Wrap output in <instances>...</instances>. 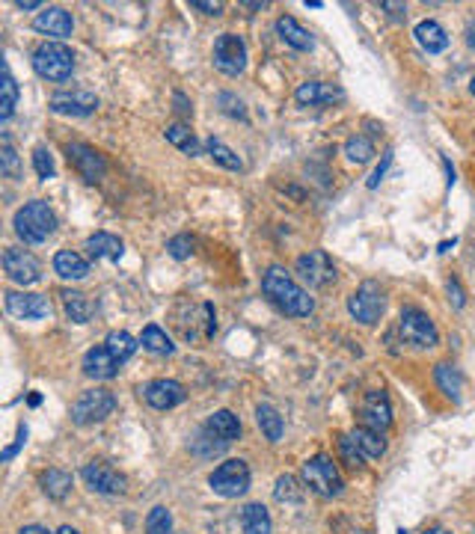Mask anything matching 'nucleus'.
<instances>
[{"label": "nucleus", "instance_id": "nucleus-1", "mask_svg": "<svg viewBox=\"0 0 475 534\" xmlns=\"http://www.w3.org/2000/svg\"><path fill=\"white\" fill-rule=\"evenodd\" d=\"M261 291L274 306L288 318H307L315 309V300L309 297L307 288H300L292 279V274H285L283 267H270L265 276H261Z\"/></svg>", "mask_w": 475, "mask_h": 534}, {"label": "nucleus", "instance_id": "nucleus-2", "mask_svg": "<svg viewBox=\"0 0 475 534\" xmlns=\"http://www.w3.org/2000/svg\"><path fill=\"white\" fill-rule=\"evenodd\" d=\"M57 228V217L54 211L48 208V202L33 199L24 208H19L15 214V232L24 244H45Z\"/></svg>", "mask_w": 475, "mask_h": 534}, {"label": "nucleus", "instance_id": "nucleus-3", "mask_svg": "<svg viewBox=\"0 0 475 534\" xmlns=\"http://www.w3.org/2000/svg\"><path fill=\"white\" fill-rule=\"evenodd\" d=\"M33 69H36L39 78L63 83L74 72V54L63 42H45V45L33 50Z\"/></svg>", "mask_w": 475, "mask_h": 534}, {"label": "nucleus", "instance_id": "nucleus-4", "mask_svg": "<svg viewBox=\"0 0 475 534\" xmlns=\"http://www.w3.org/2000/svg\"><path fill=\"white\" fill-rule=\"evenodd\" d=\"M303 484H307L315 496H324V499L342 496V490H345L342 475H339L336 463L330 460L327 454H315L312 460L303 463Z\"/></svg>", "mask_w": 475, "mask_h": 534}, {"label": "nucleus", "instance_id": "nucleus-5", "mask_svg": "<svg viewBox=\"0 0 475 534\" xmlns=\"http://www.w3.org/2000/svg\"><path fill=\"white\" fill-rule=\"evenodd\" d=\"M113 410H116V398L110 389H87V392H81L78 401L72 404V422L81 428L96 425V422H105Z\"/></svg>", "mask_w": 475, "mask_h": 534}, {"label": "nucleus", "instance_id": "nucleus-6", "mask_svg": "<svg viewBox=\"0 0 475 534\" xmlns=\"http://www.w3.org/2000/svg\"><path fill=\"white\" fill-rule=\"evenodd\" d=\"M384 309H386V294L378 282H362L347 297V312H351L360 324H369V327L378 324Z\"/></svg>", "mask_w": 475, "mask_h": 534}, {"label": "nucleus", "instance_id": "nucleus-7", "mask_svg": "<svg viewBox=\"0 0 475 534\" xmlns=\"http://www.w3.org/2000/svg\"><path fill=\"white\" fill-rule=\"evenodd\" d=\"M211 490L223 499H238L250 490V466L244 460H226L220 463L208 478Z\"/></svg>", "mask_w": 475, "mask_h": 534}, {"label": "nucleus", "instance_id": "nucleus-8", "mask_svg": "<svg viewBox=\"0 0 475 534\" xmlns=\"http://www.w3.org/2000/svg\"><path fill=\"white\" fill-rule=\"evenodd\" d=\"M294 270L309 288H327L330 282H336V276H339L333 259H330L324 250H309L307 256L297 259Z\"/></svg>", "mask_w": 475, "mask_h": 534}, {"label": "nucleus", "instance_id": "nucleus-9", "mask_svg": "<svg viewBox=\"0 0 475 534\" xmlns=\"http://www.w3.org/2000/svg\"><path fill=\"white\" fill-rule=\"evenodd\" d=\"M214 66H217V72L229 74V78H238V74L247 69V45H244V39L235 36V33H223V36H217Z\"/></svg>", "mask_w": 475, "mask_h": 534}, {"label": "nucleus", "instance_id": "nucleus-10", "mask_svg": "<svg viewBox=\"0 0 475 534\" xmlns=\"http://www.w3.org/2000/svg\"><path fill=\"white\" fill-rule=\"evenodd\" d=\"M398 333L407 344L413 347H434L440 342L437 327L422 309H404L401 312V324H398Z\"/></svg>", "mask_w": 475, "mask_h": 534}, {"label": "nucleus", "instance_id": "nucleus-11", "mask_svg": "<svg viewBox=\"0 0 475 534\" xmlns=\"http://www.w3.org/2000/svg\"><path fill=\"white\" fill-rule=\"evenodd\" d=\"M4 274L19 285H33L42 279V265L33 252L19 250V247H6L4 250Z\"/></svg>", "mask_w": 475, "mask_h": 534}, {"label": "nucleus", "instance_id": "nucleus-12", "mask_svg": "<svg viewBox=\"0 0 475 534\" xmlns=\"http://www.w3.org/2000/svg\"><path fill=\"white\" fill-rule=\"evenodd\" d=\"M81 478L92 493H105V496H119L125 493V475H119L110 463H87L81 469Z\"/></svg>", "mask_w": 475, "mask_h": 534}, {"label": "nucleus", "instance_id": "nucleus-13", "mask_svg": "<svg viewBox=\"0 0 475 534\" xmlns=\"http://www.w3.org/2000/svg\"><path fill=\"white\" fill-rule=\"evenodd\" d=\"M66 155H69V164L78 169V173L87 178L90 184H96L105 178V169H107V160L101 151H96L87 143H72L69 149H66Z\"/></svg>", "mask_w": 475, "mask_h": 534}, {"label": "nucleus", "instance_id": "nucleus-14", "mask_svg": "<svg viewBox=\"0 0 475 534\" xmlns=\"http://www.w3.org/2000/svg\"><path fill=\"white\" fill-rule=\"evenodd\" d=\"M360 413H362V428L378 430V434H384V430L393 425V404H389L384 389H371V392H366Z\"/></svg>", "mask_w": 475, "mask_h": 534}, {"label": "nucleus", "instance_id": "nucleus-15", "mask_svg": "<svg viewBox=\"0 0 475 534\" xmlns=\"http://www.w3.org/2000/svg\"><path fill=\"white\" fill-rule=\"evenodd\" d=\"M140 395L146 398V404L155 406V410H173V406H178L188 398V392H184V386L178 383V380H167V377L140 386Z\"/></svg>", "mask_w": 475, "mask_h": 534}, {"label": "nucleus", "instance_id": "nucleus-16", "mask_svg": "<svg viewBox=\"0 0 475 534\" xmlns=\"http://www.w3.org/2000/svg\"><path fill=\"white\" fill-rule=\"evenodd\" d=\"M6 309L15 318L39 321L51 315V303L42 294H24V291H6Z\"/></svg>", "mask_w": 475, "mask_h": 534}, {"label": "nucleus", "instance_id": "nucleus-17", "mask_svg": "<svg viewBox=\"0 0 475 534\" xmlns=\"http://www.w3.org/2000/svg\"><path fill=\"white\" fill-rule=\"evenodd\" d=\"M51 110L59 116H90L98 110V98L92 92L74 89V92H57L51 98Z\"/></svg>", "mask_w": 475, "mask_h": 534}, {"label": "nucleus", "instance_id": "nucleus-18", "mask_svg": "<svg viewBox=\"0 0 475 534\" xmlns=\"http://www.w3.org/2000/svg\"><path fill=\"white\" fill-rule=\"evenodd\" d=\"M297 104L303 107H321V104H333V101H342L345 92L336 87V83H324V81H307L300 83L294 92Z\"/></svg>", "mask_w": 475, "mask_h": 534}, {"label": "nucleus", "instance_id": "nucleus-19", "mask_svg": "<svg viewBox=\"0 0 475 534\" xmlns=\"http://www.w3.org/2000/svg\"><path fill=\"white\" fill-rule=\"evenodd\" d=\"M119 366H122V362H119L116 356L107 351V344L90 347V351L83 353V375H87V377L110 380V377L119 375Z\"/></svg>", "mask_w": 475, "mask_h": 534}, {"label": "nucleus", "instance_id": "nucleus-20", "mask_svg": "<svg viewBox=\"0 0 475 534\" xmlns=\"http://www.w3.org/2000/svg\"><path fill=\"white\" fill-rule=\"evenodd\" d=\"M33 27H36L39 33H45V36L66 39V36H72L74 21H72V15L63 10V6H45V10L36 15Z\"/></svg>", "mask_w": 475, "mask_h": 534}, {"label": "nucleus", "instance_id": "nucleus-21", "mask_svg": "<svg viewBox=\"0 0 475 534\" xmlns=\"http://www.w3.org/2000/svg\"><path fill=\"white\" fill-rule=\"evenodd\" d=\"M276 33H279V39H283L288 48H294V50H312L309 30L303 27V24L297 21V19H292V15H279V19H276Z\"/></svg>", "mask_w": 475, "mask_h": 534}, {"label": "nucleus", "instance_id": "nucleus-22", "mask_svg": "<svg viewBox=\"0 0 475 534\" xmlns=\"http://www.w3.org/2000/svg\"><path fill=\"white\" fill-rule=\"evenodd\" d=\"M413 36H416V42H419L422 48L428 50V54H440V50L448 48V33L443 30V24H437V21H431V19L416 24Z\"/></svg>", "mask_w": 475, "mask_h": 534}, {"label": "nucleus", "instance_id": "nucleus-23", "mask_svg": "<svg viewBox=\"0 0 475 534\" xmlns=\"http://www.w3.org/2000/svg\"><path fill=\"white\" fill-rule=\"evenodd\" d=\"M54 274L59 279L78 282V279H83L90 274V261L83 256H78V252H72V250H59L54 256Z\"/></svg>", "mask_w": 475, "mask_h": 534}, {"label": "nucleus", "instance_id": "nucleus-24", "mask_svg": "<svg viewBox=\"0 0 475 534\" xmlns=\"http://www.w3.org/2000/svg\"><path fill=\"white\" fill-rule=\"evenodd\" d=\"M63 309H66V318L72 324H90V318L96 315V303L90 300L87 294L81 291H63Z\"/></svg>", "mask_w": 475, "mask_h": 534}, {"label": "nucleus", "instance_id": "nucleus-25", "mask_svg": "<svg viewBox=\"0 0 475 534\" xmlns=\"http://www.w3.org/2000/svg\"><path fill=\"white\" fill-rule=\"evenodd\" d=\"M87 250H90L92 259L119 261V259H122V252H125V244L119 241L116 235H110V232H96V235L87 237Z\"/></svg>", "mask_w": 475, "mask_h": 534}, {"label": "nucleus", "instance_id": "nucleus-26", "mask_svg": "<svg viewBox=\"0 0 475 534\" xmlns=\"http://www.w3.org/2000/svg\"><path fill=\"white\" fill-rule=\"evenodd\" d=\"M241 525H244V534H270L274 531V522H270V514L268 507L261 502H253L241 511Z\"/></svg>", "mask_w": 475, "mask_h": 534}, {"label": "nucleus", "instance_id": "nucleus-27", "mask_svg": "<svg viewBox=\"0 0 475 534\" xmlns=\"http://www.w3.org/2000/svg\"><path fill=\"white\" fill-rule=\"evenodd\" d=\"M206 428H208L214 437L223 439V443H235V439L241 437V422H238V415L229 413V410H217V413L206 422Z\"/></svg>", "mask_w": 475, "mask_h": 534}, {"label": "nucleus", "instance_id": "nucleus-28", "mask_svg": "<svg viewBox=\"0 0 475 534\" xmlns=\"http://www.w3.org/2000/svg\"><path fill=\"white\" fill-rule=\"evenodd\" d=\"M351 439H354V445L362 452V457H366V460H378V457H384V452H386L384 437H380L378 430H369V428H362V425L351 430Z\"/></svg>", "mask_w": 475, "mask_h": 534}, {"label": "nucleus", "instance_id": "nucleus-29", "mask_svg": "<svg viewBox=\"0 0 475 534\" xmlns=\"http://www.w3.org/2000/svg\"><path fill=\"white\" fill-rule=\"evenodd\" d=\"M42 490L48 493V499H66L72 493V475L69 472H63V469H48V472H42Z\"/></svg>", "mask_w": 475, "mask_h": 534}, {"label": "nucleus", "instance_id": "nucleus-30", "mask_svg": "<svg viewBox=\"0 0 475 534\" xmlns=\"http://www.w3.org/2000/svg\"><path fill=\"white\" fill-rule=\"evenodd\" d=\"M256 422H259V428H261V434H265L270 443H279L283 439V415H279L274 406L270 404H259L256 406Z\"/></svg>", "mask_w": 475, "mask_h": 534}, {"label": "nucleus", "instance_id": "nucleus-31", "mask_svg": "<svg viewBox=\"0 0 475 534\" xmlns=\"http://www.w3.org/2000/svg\"><path fill=\"white\" fill-rule=\"evenodd\" d=\"M434 380H437V386L443 389L448 398H452V401H457V398H461L463 377H461V371H457L455 366H448V362H440V366L434 368Z\"/></svg>", "mask_w": 475, "mask_h": 534}, {"label": "nucleus", "instance_id": "nucleus-32", "mask_svg": "<svg viewBox=\"0 0 475 534\" xmlns=\"http://www.w3.org/2000/svg\"><path fill=\"white\" fill-rule=\"evenodd\" d=\"M164 137H167L169 143H173L175 149H182L184 155H199V140L193 137V131L188 128V125H182V122L167 125Z\"/></svg>", "mask_w": 475, "mask_h": 534}, {"label": "nucleus", "instance_id": "nucleus-33", "mask_svg": "<svg viewBox=\"0 0 475 534\" xmlns=\"http://www.w3.org/2000/svg\"><path fill=\"white\" fill-rule=\"evenodd\" d=\"M140 344L146 347V351H152V353H158V356H169L175 351V344H173V338H169L164 329H160L158 324H149L146 329H143V336H140Z\"/></svg>", "mask_w": 475, "mask_h": 534}, {"label": "nucleus", "instance_id": "nucleus-34", "mask_svg": "<svg viewBox=\"0 0 475 534\" xmlns=\"http://www.w3.org/2000/svg\"><path fill=\"white\" fill-rule=\"evenodd\" d=\"M0 92H4V98H0V119H10L15 113V107H19V83H15L10 66L4 63V81H0Z\"/></svg>", "mask_w": 475, "mask_h": 534}, {"label": "nucleus", "instance_id": "nucleus-35", "mask_svg": "<svg viewBox=\"0 0 475 534\" xmlns=\"http://www.w3.org/2000/svg\"><path fill=\"white\" fill-rule=\"evenodd\" d=\"M105 344H107V351L113 353L119 362L131 360L134 351H137V338H134L131 333H125V329H113V333L105 338Z\"/></svg>", "mask_w": 475, "mask_h": 534}, {"label": "nucleus", "instance_id": "nucleus-36", "mask_svg": "<svg viewBox=\"0 0 475 534\" xmlns=\"http://www.w3.org/2000/svg\"><path fill=\"white\" fill-rule=\"evenodd\" d=\"M345 155L347 160H354V164H369V160L375 158V143L362 137V134H354V137H347L345 143Z\"/></svg>", "mask_w": 475, "mask_h": 534}, {"label": "nucleus", "instance_id": "nucleus-37", "mask_svg": "<svg viewBox=\"0 0 475 534\" xmlns=\"http://www.w3.org/2000/svg\"><path fill=\"white\" fill-rule=\"evenodd\" d=\"M226 445H229V443H223L220 437H214L208 428H202L199 434H197V439H191V448H193V452H197L199 457H214V454L223 452Z\"/></svg>", "mask_w": 475, "mask_h": 534}, {"label": "nucleus", "instance_id": "nucleus-38", "mask_svg": "<svg viewBox=\"0 0 475 534\" xmlns=\"http://www.w3.org/2000/svg\"><path fill=\"white\" fill-rule=\"evenodd\" d=\"M206 149H208V155L214 158L220 166L232 169V173H238V169L244 166V164H241V158H238L235 151L226 146V143H220V140H214V137H211V140L206 143Z\"/></svg>", "mask_w": 475, "mask_h": 534}, {"label": "nucleus", "instance_id": "nucleus-39", "mask_svg": "<svg viewBox=\"0 0 475 534\" xmlns=\"http://www.w3.org/2000/svg\"><path fill=\"white\" fill-rule=\"evenodd\" d=\"M173 531V514L164 505H155L146 516V534H169Z\"/></svg>", "mask_w": 475, "mask_h": 534}, {"label": "nucleus", "instance_id": "nucleus-40", "mask_svg": "<svg viewBox=\"0 0 475 534\" xmlns=\"http://www.w3.org/2000/svg\"><path fill=\"white\" fill-rule=\"evenodd\" d=\"M0 173L10 175V178H19L21 175V160L15 155L12 149V140L4 134V146H0Z\"/></svg>", "mask_w": 475, "mask_h": 534}, {"label": "nucleus", "instance_id": "nucleus-41", "mask_svg": "<svg viewBox=\"0 0 475 534\" xmlns=\"http://www.w3.org/2000/svg\"><path fill=\"white\" fill-rule=\"evenodd\" d=\"M339 457H342V460H345L347 466H351L354 472H356V469H362V460H366L360 448L354 445L351 434H342V437H339Z\"/></svg>", "mask_w": 475, "mask_h": 534}, {"label": "nucleus", "instance_id": "nucleus-42", "mask_svg": "<svg viewBox=\"0 0 475 534\" xmlns=\"http://www.w3.org/2000/svg\"><path fill=\"white\" fill-rule=\"evenodd\" d=\"M274 496L279 499V502H300V499H303V490L297 487V481L292 478V475H279Z\"/></svg>", "mask_w": 475, "mask_h": 534}, {"label": "nucleus", "instance_id": "nucleus-43", "mask_svg": "<svg viewBox=\"0 0 475 534\" xmlns=\"http://www.w3.org/2000/svg\"><path fill=\"white\" fill-rule=\"evenodd\" d=\"M33 166H36V175L42 182H48V178H54V158H51V151L45 146H39L33 151Z\"/></svg>", "mask_w": 475, "mask_h": 534}, {"label": "nucleus", "instance_id": "nucleus-44", "mask_svg": "<svg viewBox=\"0 0 475 534\" xmlns=\"http://www.w3.org/2000/svg\"><path fill=\"white\" fill-rule=\"evenodd\" d=\"M167 250H169V256L173 259H191L193 256V237L191 235H175L173 241L167 244Z\"/></svg>", "mask_w": 475, "mask_h": 534}, {"label": "nucleus", "instance_id": "nucleus-45", "mask_svg": "<svg viewBox=\"0 0 475 534\" xmlns=\"http://www.w3.org/2000/svg\"><path fill=\"white\" fill-rule=\"evenodd\" d=\"M217 104L223 107L226 116H235V119H247V110H244V101L235 98L232 92H220L217 96Z\"/></svg>", "mask_w": 475, "mask_h": 534}, {"label": "nucleus", "instance_id": "nucleus-46", "mask_svg": "<svg viewBox=\"0 0 475 534\" xmlns=\"http://www.w3.org/2000/svg\"><path fill=\"white\" fill-rule=\"evenodd\" d=\"M389 164H393V151H384V160H380V166L375 169V175L369 178V188H378V184L384 182V175H386Z\"/></svg>", "mask_w": 475, "mask_h": 534}, {"label": "nucleus", "instance_id": "nucleus-47", "mask_svg": "<svg viewBox=\"0 0 475 534\" xmlns=\"http://www.w3.org/2000/svg\"><path fill=\"white\" fill-rule=\"evenodd\" d=\"M193 10H199V12H206V15H220L223 12V4H211V0H193Z\"/></svg>", "mask_w": 475, "mask_h": 534}, {"label": "nucleus", "instance_id": "nucleus-48", "mask_svg": "<svg viewBox=\"0 0 475 534\" xmlns=\"http://www.w3.org/2000/svg\"><path fill=\"white\" fill-rule=\"evenodd\" d=\"M448 297H452V303L457 309L463 306L466 303V297H463V291H461V282H457V279H448Z\"/></svg>", "mask_w": 475, "mask_h": 534}, {"label": "nucleus", "instance_id": "nucleus-49", "mask_svg": "<svg viewBox=\"0 0 475 534\" xmlns=\"http://www.w3.org/2000/svg\"><path fill=\"white\" fill-rule=\"evenodd\" d=\"M24 443H27V428H19V443L6 448V452H4V460H12V457L19 454V448H21Z\"/></svg>", "mask_w": 475, "mask_h": 534}, {"label": "nucleus", "instance_id": "nucleus-50", "mask_svg": "<svg viewBox=\"0 0 475 534\" xmlns=\"http://www.w3.org/2000/svg\"><path fill=\"white\" fill-rule=\"evenodd\" d=\"M380 10H389L393 15H407V6L404 4H389V0H384V4H380Z\"/></svg>", "mask_w": 475, "mask_h": 534}, {"label": "nucleus", "instance_id": "nucleus-51", "mask_svg": "<svg viewBox=\"0 0 475 534\" xmlns=\"http://www.w3.org/2000/svg\"><path fill=\"white\" fill-rule=\"evenodd\" d=\"M175 110H178V113H191V104H188V101H184V96H182V92H175Z\"/></svg>", "mask_w": 475, "mask_h": 534}, {"label": "nucleus", "instance_id": "nucleus-52", "mask_svg": "<svg viewBox=\"0 0 475 534\" xmlns=\"http://www.w3.org/2000/svg\"><path fill=\"white\" fill-rule=\"evenodd\" d=\"M19 534H54V531L42 529V525H24V529H21Z\"/></svg>", "mask_w": 475, "mask_h": 534}, {"label": "nucleus", "instance_id": "nucleus-53", "mask_svg": "<svg viewBox=\"0 0 475 534\" xmlns=\"http://www.w3.org/2000/svg\"><path fill=\"white\" fill-rule=\"evenodd\" d=\"M19 10H45V6H42L39 0H21Z\"/></svg>", "mask_w": 475, "mask_h": 534}, {"label": "nucleus", "instance_id": "nucleus-54", "mask_svg": "<svg viewBox=\"0 0 475 534\" xmlns=\"http://www.w3.org/2000/svg\"><path fill=\"white\" fill-rule=\"evenodd\" d=\"M466 45L475 50V21H470V27H466Z\"/></svg>", "mask_w": 475, "mask_h": 534}, {"label": "nucleus", "instance_id": "nucleus-55", "mask_svg": "<svg viewBox=\"0 0 475 534\" xmlns=\"http://www.w3.org/2000/svg\"><path fill=\"white\" fill-rule=\"evenodd\" d=\"M57 534H81L78 529H72V525H63V529H59Z\"/></svg>", "mask_w": 475, "mask_h": 534}, {"label": "nucleus", "instance_id": "nucleus-56", "mask_svg": "<svg viewBox=\"0 0 475 534\" xmlns=\"http://www.w3.org/2000/svg\"><path fill=\"white\" fill-rule=\"evenodd\" d=\"M425 534H448V531L446 529H428Z\"/></svg>", "mask_w": 475, "mask_h": 534}, {"label": "nucleus", "instance_id": "nucleus-57", "mask_svg": "<svg viewBox=\"0 0 475 534\" xmlns=\"http://www.w3.org/2000/svg\"><path fill=\"white\" fill-rule=\"evenodd\" d=\"M470 92H472V96H475V78L470 81Z\"/></svg>", "mask_w": 475, "mask_h": 534}]
</instances>
